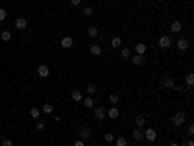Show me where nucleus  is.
Wrapping results in <instances>:
<instances>
[{
  "label": "nucleus",
  "instance_id": "obj_1",
  "mask_svg": "<svg viewBox=\"0 0 194 146\" xmlns=\"http://www.w3.org/2000/svg\"><path fill=\"white\" fill-rule=\"evenodd\" d=\"M173 125H175V127H183V123H184V121H187V117H184V113H183V111H179V113H175V115H173Z\"/></svg>",
  "mask_w": 194,
  "mask_h": 146
},
{
  "label": "nucleus",
  "instance_id": "obj_2",
  "mask_svg": "<svg viewBox=\"0 0 194 146\" xmlns=\"http://www.w3.org/2000/svg\"><path fill=\"white\" fill-rule=\"evenodd\" d=\"M144 138H146L148 142H155V138H157L155 129H146V131H144Z\"/></svg>",
  "mask_w": 194,
  "mask_h": 146
},
{
  "label": "nucleus",
  "instance_id": "obj_3",
  "mask_svg": "<svg viewBox=\"0 0 194 146\" xmlns=\"http://www.w3.org/2000/svg\"><path fill=\"white\" fill-rule=\"evenodd\" d=\"M93 115H95V119H97V121H103V119H105V115H107L105 107H103V105H97L95 109H93Z\"/></svg>",
  "mask_w": 194,
  "mask_h": 146
},
{
  "label": "nucleus",
  "instance_id": "obj_4",
  "mask_svg": "<svg viewBox=\"0 0 194 146\" xmlns=\"http://www.w3.org/2000/svg\"><path fill=\"white\" fill-rule=\"evenodd\" d=\"M171 45H173V41H171V37H169V35L159 37V47H161V49H169Z\"/></svg>",
  "mask_w": 194,
  "mask_h": 146
},
{
  "label": "nucleus",
  "instance_id": "obj_5",
  "mask_svg": "<svg viewBox=\"0 0 194 146\" xmlns=\"http://www.w3.org/2000/svg\"><path fill=\"white\" fill-rule=\"evenodd\" d=\"M37 74H39L41 78H49V76H51V70H49L47 64H41L39 68H37Z\"/></svg>",
  "mask_w": 194,
  "mask_h": 146
},
{
  "label": "nucleus",
  "instance_id": "obj_6",
  "mask_svg": "<svg viewBox=\"0 0 194 146\" xmlns=\"http://www.w3.org/2000/svg\"><path fill=\"white\" fill-rule=\"evenodd\" d=\"M14 27L19 29V31H23V29L27 27V20L25 18H18V20H16V23H14Z\"/></svg>",
  "mask_w": 194,
  "mask_h": 146
},
{
  "label": "nucleus",
  "instance_id": "obj_7",
  "mask_svg": "<svg viewBox=\"0 0 194 146\" xmlns=\"http://www.w3.org/2000/svg\"><path fill=\"white\" fill-rule=\"evenodd\" d=\"M60 45H62L64 49H70V47L74 45V39H72L70 35H66V37H62V39H60Z\"/></svg>",
  "mask_w": 194,
  "mask_h": 146
},
{
  "label": "nucleus",
  "instance_id": "obj_8",
  "mask_svg": "<svg viewBox=\"0 0 194 146\" xmlns=\"http://www.w3.org/2000/svg\"><path fill=\"white\" fill-rule=\"evenodd\" d=\"M82 105H84L85 109H91V107L95 105V101H93V98H91V95H88V98H84V99H82Z\"/></svg>",
  "mask_w": 194,
  "mask_h": 146
},
{
  "label": "nucleus",
  "instance_id": "obj_9",
  "mask_svg": "<svg viewBox=\"0 0 194 146\" xmlns=\"http://www.w3.org/2000/svg\"><path fill=\"white\" fill-rule=\"evenodd\" d=\"M169 29H171L173 33H179L181 29H183V23H181L179 20H173V22H171V27H169Z\"/></svg>",
  "mask_w": 194,
  "mask_h": 146
},
{
  "label": "nucleus",
  "instance_id": "obj_10",
  "mask_svg": "<svg viewBox=\"0 0 194 146\" xmlns=\"http://www.w3.org/2000/svg\"><path fill=\"white\" fill-rule=\"evenodd\" d=\"M91 129H82L80 131V140H88V138H91Z\"/></svg>",
  "mask_w": 194,
  "mask_h": 146
},
{
  "label": "nucleus",
  "instance_id": "obj_11",
  "mask_svg": "<svg viewBox=\"0 0 194 146\" xmlns=\"http://www.w3.org/2000/svg\"><path fill=\"white\" fill-rule=\"evenodd\" d=\"M118 115H121L118 107H111V109L107 111V117H109V119H118Z\"/></svg>",
  "mask_w": 194,
  "mask_h": 146
},
{
  "label": "nucleus",
  "instance_id": "obj_12",
  "mask_svg": "<svg viewBox=\"0 0 194 146\" xmlns=\"http://www.w3.org/2000/svg\"><path fill=\"white\" fill-rule=\"evenodd\" d=\"M132 136H134V140H136V142H140V140H144V131L136 127V129H134V132H132Z\"/></svg>",
  "mask_w": 194,
  "mask_h": 146
},
{
  "label": "nucleus",
  "instance_id": "obj_13",
  "mask_svg": "<svg viewBox=\"0 0 194 146\" xmlns=\"http://www.w3.org/2000/svg\"><path fill=\"white\" fill-rule=\"evenodd\" d=\"M163 86L167 88V90H173V86H175V80H173L171 76H165V78H163Z\"/></svg>",
  "mask_w": 194,
  "mask_h": 146
},
{
  "label": "nucleus",
  "instance_id": "obj_14",
  "mask_svg": "<svg viewBox=\"0 0 194 146\" xmlns=\"http://www.w3.org/2000/svg\"><path fill=\"white\" fill-rule=\"evenodd\" d=\"M177 49H179V51H187L188 49V41L187 39H179L177 41Z\"/></svg>",
  "mask_w": 194,
  "mask_h": 146
},
{
  "label": "nucleus",
  "instance_id": "obj_15",
  "mask_svg": "<svg viewBox=\"0 0 194 146\" xmlns=\"http://www.w3.org/2000/svg\"><path fill=\"white\" fill-rule=\"evenodd\" d=\"M70 98H72L74 101H82V99H84V95H82V92H80V90H72Z\"/></svg>",
  "mask_w": 194,
  "mask_h": 146
},
{
  "label": "nucleus",
  "instance_id": "obj_16",
  "mask_svg": "<svg viewBox=\"0 0 194 146\" xmlns=\"http://www.w3.org/2000/svg\"><path fill=\"white\" fill-rule=\"evenodd\" d=\"M146 51H148L146 43H136V55H144Z\"/></svg>",
  "mask_w": 194,
  "mask_h": 146
},
{
  "label": "nucleus",
  "instance_id": "obj_17",
  "mask_svg": "<svg viewBox=\"0 0 194 146\" xmlns=\"http://www.w3.org/2000/svg\"><path fill=\"white\" fill-rule=\"evenodd\" d=\"M89 53H91L93 57H97V55H101V45H91V49H89Z\"/></svg>",
  "mask_w": 194,
  "mask_h": 146
},
{
  "label": "nucleus",
  "instance_id": "obj_18",
  "mask_svg": "<svg viewBox=\"0 0 194 146\" xmlns=\"http://www.w3.org/2000/svg\"><path fill=\"white\" fill-rule=\"evenodd\" d=\"M132 62H134L136 66L144 64V55H134V57H132Z\"/></svg>",
  "mask_w": 194,
  "mask_h": 146
},
{
  "label": "nucleus",
  "instance_id": "obj_19",
  "mask_svg": "<svg viewBox=\"0 0 194 146\" xmlns=\"http://www.w3.org/2000/svg\"><path fill=\"white\" fill-rule=\"evenodd\" d=\"M0 39H2V41H10L12 39V33L8 31V29H4V31L0 33Z\"/></svg>",
  "mask_w": 194,
  "mask_h": 146
},
{
  "label": "nucleus",
  "instance_id": "obj_20",
  "mask_svg": "<svg viewBox=\"0 0 194 146\" xmlns=\"http://www.w3.org/2000/svg\"><path fill=\"white\" fill-rule=\"evenodd\" d=\"M52 111H55V107L51 105V103H43V113H47V115H51Z\"/></svg>",
  "mask_w": 194,
  "mask_h": 146
},
{
  "label": "nucleus",
  "instance_id": "obj_21",
  "mask_svg": "<svg viewBox=\"0 0 194 146\" xmlns=\"http://www.w3.org/2000/svg\"><path fill=\"white\" fill-rule=\"evenodd\" d=\"M88 35L91 37V39H95V37L99 35V29H97V27H89V29H88Z\"/></svg>",
  "mask_w": 194,
  "mask_h": 146
},
{
  "label": "nucleus",
  "instance_id": "obj_22",
  "mask_svg": "<svg viewBox=\"0 0 194 146\" xmlns=\"http://www.w3.org/2000/svg\"><path fill=\"white\" fill-rule=\"evenodd\" d=\"M121 43H122L121 37H113V41H111V47H113V49H118V47H121Z\"/></svg>",
  "mask_w": 194,
  "mask_h": 146
},
{
  "label": "nucleus",
  "instance_id": "obj_23",
  "mask_svg": "<svg viewBox=\"0 0 194 146\" xmlns=\"http://www.w3.org/2000/svg\"><path fill=\"white\" fill-rule=\"evenodd\" d=\"M136 127H138V129L146 127V119H144V117H136Z\"/></svg>",
  "mask_w": 194,
  "mask_h": 146
},
{
  "label": "nucleus",
  "instance_id": "obj_24",
  "mask_svg": "<svg viewBox=\"0 0 194 146\" xmlns=\"http://www.w3.org/2000/svg\"><path fill=\"white\" fill-rule=\"evenodd\" d=\"M85 92H88V95H93V94H97V88L93 86V84H88V88H85Z\"/></svg>",
  "mask_w": 194,
  "mask_h": 146
},
{
  "label": "nucleus",
  "instance_id": "obj_25",
  "mask_svg": "<svg viewBox=\"0 0 194 146\" xmlns=\"http://www.w3.org/2000/svg\"><path fill=\"white\" fill-rule=\"evenodd\" d=\"M39 113H41L39 107H31V109H29V115L33 117V119H37V117H39Z\"/></svg>",
  "mask_w": 194,
  "mask_h": 146
},
{
  "label": "nucleus",
  "instance_id": "obj_26",
  "mask_svg": "<svg viewBox=\"0 0 194 146\" xmlns=\"http://www.w3.org/2000/svg\"><path fill=\"white\" fill-rule=\"evenodd\" d=\"M115 144H117V146H128V142H126V138H122V136L115 138Z\"/></svg>",
  "mask_w": 194,
  "mask_h": 146
},
{
  "label": "nucleus",
  "instance_id": "obj_27",
  "mask_svg": "<svg viewBox=\"0 0 194 146\" xmlns=\"http://www.w3.org/2000/svg\"><path fill=\"white\" fill-rule=\"evenodd\" d=\"M82 12H84V16H88V18H89V16H93V8L91 6H85Z\"/></svg>",
  "mask_w": 194,
  "mask_h": 146
},
{
  "label": "nucleus",
  "instance_id": "obj_28",
  "mask_svg": "<svg viewBox=\"0 0 194 146\" xmlns=\"http://www.w3.org/2000/svg\"><path fill=\"white\" fill-rule=\"evenodd\" d=\"M109 101H111V103H118V101H121V98H118L117 94H111V95H109Z\"/></svg>",
  "mask_w": 194,
  "mask_h": 146
},
{
  "label": "nucleus",
  "instance_id": "obj_29",
  "mask_svg": "<svg viewBox=\"0 0 194 146\" xmlns=\"http://www.w3.org/2000/svg\"><path fill=\"white\" fill-rule=\"evenodd\" d=\"M105 142H115V135L113 132H107L105 135Z\"/></svg>",
  "mask_w": 194,
  "mask_h": 146
},
{
  "label": "nucleus",
  "instance_id": "obj_30",
  "mask_svg": "<svg viewBox=\"0 0 194 146\" xmlns=\"http://www.w3.org/2000/svg\"><path fill=\"white\" fill-rule=\"evenodd\" d=\"M121 57L122 58H130V51H128V49H122V51H121Z\"/></svg>",
  "mask_w": 194,
  "mask_h": 146
},
{
  "label": "nucleus",
  "instance_id": "obj_31",
  "mask_svg": "<svg viewBox=\"0 0 194 146\" xmlns=\"http://www.w3.org/2000/svg\"><path fill=\"white\" fill-rule=\"evenodd\" d=\"M35 129H37V131H45V123H43V121H37Z\"/></svg>",
  "mask_w": 194,
  "mask_h": 146
},
{
  "label": "nucleus",
  "instance_id": "obj_32",
  "mask_svg": "<svg viewBox=\"0 0 194 146\" xmlns=\"http://www.w3.org/2000/svg\"><path fill=\"white\" fill-rule=\"evenodd\" d=\"M187 84H188V86L194 84V76H192V74H187Z\"/></svg>",
  "mask_w": 194,
  "mask_h": 146
},
{
  "label": "nucleus",
  "instance_id": "obj_33",
  "mask_svg": "<svg viewBox=\"0 0 194 146\" xmlns=\"http://www.w3.org/2000/svg\"><path fill=\"white\" fill-rule=\"evenodd\" d=\"M4 20H6V10L0 8V22H4Z\"/></svg>",
  "mask_w": 194,
  "mask_h": 146
},
{
  "label": "nucleus",
  "instance_id": "obj_34",
  "mask_svg": "<svg viewBox=\"0 0 194 146\" xmlns=\"http://www.w3.org/2000/svg\"><path fill=\"white\" fill-rule=\"evenodd\" d=\"M187 131H188V135H190V136L194 135V127H192V125H188V127H187Z\"/></svg>",
  "mask_w": 194,
  "mask_h": 146
},
{
  "label": "nucleus",
  "instance_id": "obj_35",
  "mask_svg": "<svg viewBox=\"0 0 194 146\" xmlns=\"http://www.w3.org/2000/svg\"><path fill=\"white\" fill-rule=\"evenodd\" d=\"M70 4H72V6H80L82 0H70Z\"/></svg>",
  "mask_w": 194,
  "mask_h": 146
},
{
  "label": "nucleus",
  "instance_id": "obj_36",
  "mask_svg": "<svg viewBox=\"0 0 194 146\" xmlns=\"http://www.w3.org/2000/svg\"><path fill=\"white\" fill-rule=\"evenodd\" d=\"M74 146H85L84 140H74Z\"/></svg>",
  "mask_w": 194,
  "mask_h": 146
},
{
  "label": "nucleus",
  "instance_id": "obj_37",
  "mask_svg": "<svg viewBox=\"0 0 194 146\" xmlns=\"http://www.w3.org/2000/svg\"><path fill=\"white\" fill-rule=\"evenodd\" d=\"M183 146H194V142H192V138H188V140H187V142H184Z\"/></svg>",
  "mask_w": 194,
  "mask_h": 146
},
{
  "label": "nucleus",
  "instance_id": "obj_38",
  "mask_svg": "<svg viewBox=\"0 0 194 146\" xmlns=\"http://www.w3.org/2000/svg\"><path fill=\"white\" fill-rule=\"evenodd\" d=\"M2 144H4V146H12V140H10V138H6V140H4Z\"/></svg>",
  "mask_w": 194,
  "mask_h": 146
},
{
  "label": "nucleus",
  "instance_id": "obj_39",
  "mask_svg": "<svg viewBox=\"0 0 194 146\" xmlns=\"http://www.w3.org/2000/svg\"><path fill=\"white\" fill-rule=\"evenodd\" d=\"M169 146H181L179 142H169Z\"/></svg>",
  "mask_w": 194,
  "mask_h": 146
},
{
  "label": "nucleus",
  "instance_id": "obj_40",
  "mask_svg": "<svg viewBox=\"0 0 194 146\" xmlns=\"http://www.w3.org/2000/svg\"><path fill=\"white\" fill-rule=\"evenodd\" d=\"M138 146H144V144H138Z\"/></svg>",
  "mask_w": 194,
  "mask_h": 146
},
{
  "label": "nucleus",
  "instance_id": "obj_41",
  "mask_svg": "<svg viewBox=\"0 0 194 146\" xmlns=\"http://www.w3.org/2000/svg\"><path fill=\"white\" fill-rule=\"evenodd\" d=\"M0 57H2V53H0Z\"/></svg>",
  "mask_w": 194,
  "mask_h": 146
}]
</instances>
